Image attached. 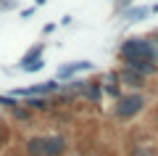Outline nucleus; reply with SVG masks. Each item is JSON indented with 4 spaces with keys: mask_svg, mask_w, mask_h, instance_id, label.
<instances>
[{
    "mask_svg": "<svg viewBox=\"0 0 158 156\" xmlns=\"http://www.w3.org/2000/svg\"><path fill=\"white\" fill-rule=\"evenodd\" d=\"M118 56L121 58H148V61H156L158 48L148 37H127L124 42L118 45Z\"/></svg>",
    "mask_w": 158,
    "mask_h": 156,
    "instance_id": "nucleus-1",
    "label": "nucleus"
},
{
    "mask_svg": "<svg viewBox=\"0 0 158 156\" xmlns=\"http://www.w3.org/2000/svg\"><path fill=\"white\" fill-rule=\"evenodd\" d=\"M145 103L148 100L142 93H121V98L116 100V109H113V117L118 122H129V119H135L145 109Z\"/></svg>",
    "mask_w": 158,
    "mask_h": 156,
    "instance_id": "nucleus-2",
    "label": "nucleus"
},
{
    "mask_svg": "<svg viewBox=\"0 0 158 156\" xmlns=\"http://www.w3.org/2000/svg\"><path fill=\"white\" fill-rule=\"evenodd\" d=\"M118 82L124 85V87H129V90H145V85H148V77H142L140 72H135V69H129V66H121L118 69Z\"/></svg>",
    "mask_w": 158,
    "mask_h": 156,
    "instance_id": "nucleus-3",
    "label": "nucleus"
},
{
    "mask_svg": "<svg viewBox=\"0 0 158 156\" xmlns=\"http://www.w3.org/2000/svg\"><path fill=\"white\" fill-rule=\"evenodd\" d=\"M69 140L63 135H45V156H66Z\"/></svg>",
    "mask_w": 158,
    "mask_h": 156,
    "instance_id": "nucleus-4",
    "label": "nucleus"
},
{
    "mask_svg": "<svg viewBox=\"0 0 158 156\" xmlns=\"http://www.w3.org/2000/svg\"><path fill=\"white\" fill-rule=\"evenodd\" d=\"M124 66L140 72L142 77H153V74H158V61H148V58H124Z\"/></svg>",
    "mask_w": 158,
    "mask_h": 156,
    "instance_id": "nucleus-5",
    "label": "nucleus"
},
{
    "mask_svg": "<svg viewBox=\"0 0 158 156\" xmlns=\"http://www.w3.org/2000/svg\"><path fill=\"white\" fill-rule=\"evenodd\" d=\"M90 69H92V61H74V64H66V66H58L56 79H58V82H66V79H71V74L90 72Z\"/></svg>",
    "mask_w": 158,
    "mask_h": 156,
    "instance_id": "nucleus-6",
    "label": "nucleus"
},
{
    "mask_svg": "<svg viewBox=\"0 0 158 156\" xmlns=\"http://www.w3.org/2000/svg\"><path fill=\"white\" fill-rule=\"evenodd\" d=\"M148 16H150V8H148V6H135V8H127V11L121 13V21L137 24V21H145Z\"/></svg>",
    "mask_w": 158,
    "mask_h": 156,
    "instance_id": "nucleus-7",
    "label": "nucleus"
},
{
    "mask_svg": "<svg viewBox=\"0 0 158 156\" xmlns=\"http://www.w3.org/2000/svg\"><path fill=\"white\" fill-rule=\"evenodd\" d=\"M42 53H45V42H34L32 48H29L27 53L21 56V61H19V69L29 66V64H34V61H42Z\"/></svg>",
    "mask_w": 158,
    "mask_h": 156,
    "instance_id": "nucleus-8",
    "label": "nucleus"
},
{
    "mask_svg": "<svg viewBox=\"0 0 158 156\" xmlns=\"http://www.w3.org/2000/svg\"><path fill=\"white\" fill-rule=\"evenodd\" d=\"M82 95H85L90 103H100V100H103V87H100V82H98V79H90L87 87L82 90Z\"/></svg>",
    "mask_w": 158,
    "mask_h": 156,
    "instance_id": "nucleus-9",
    "label": "nucleus"
},
{
    "mask_svg": "<svg viewBox=\"0 0 158 156\" xmlns=\"http://www.w3.org/2000/svg\"><path fill=\"white\" fill-rule=\"evenodd\" d=\"M21 106H27L29 111H48L50 109V100L42 98V95H29L27 100H21Z\"/></svg>",
    "mask_w": 158,
    "mask_h": 156,
    "instance_id": "nucleus-10",
    "label": "nucleus"
},
{
    "mask_svg": "<svg viewBox=\"0 0 158 156\" xmlns=\"http://www.w3.org/2000/svg\"><path fill=\"white\" fill-rule=\"evenodd\" d=\"M106 93L113 95L116 100L121 98V82H118V74H116V72H111V74L106 77Z\"/></svg>",
    "mask_w": 158,
    "mask_h": 156,
    "instance_id": "nucleus-11",
    "label": "nucleus"
},
{
    "mask_svg": "<svg viewBox=\"0 0 158 156\" xmlns=\"http://www.w3.org/2000/svg\"><path fill=\"white\" fill-rule=\"evenodd\" d=\"M11 114H13V119H16V122H21V124H29V122H32V111H29L27 106H21V103H19V106H13Z\"/></svg>",
    "mask_w": 158,
    "mask_h": 156,
    "instance_id": "nucleus-12",
    "label": "nucleus"
},
{
    "mask_svg": "<svg viewBox=\"0 0 158 156\" xmlns=\"http://www.w3.org/2000/svg\"><path fill=\"white\" fill-rule=\"evenodd\" d=\"M129 156H158L153 145H129Z\"/></svg>",
    "mask_w": 158,
    "mask_h": 156,
    "instance_id": "nucleus-13",
    "label": "nucleus"
},
{
    "mask_svg": "<svg viewBox=\"0 0 158 156\" xmlns=\"http://www.w3.org/2000/svg\"><path fill=\"white\" fill-rule=\"evenodd\" d=\"M13 8H19V0H0V13L13 11Z\"/></svg>",
    "mask_w": 158,
    "mask_h": 156,
    "instance_id": "nucleus-14",
    "label": "nucleus"
},
{
    "mask_svg": "<svg viewBox=\"0 0 158 156\" xmlns=\"http://www.w3.org/2000/svg\"><path fill=\"white\" fill-rule=\"evenodd\" d=\"M45 66V61H34V64H29V66H24V69H19V72H27V74H32V72H40V69Z\"/></svg>",
    "mask_w": 158,
    "mask_h": 156,
    "instance_id": "nucleus-15",
    "label": "nucleus"
},
{
    "mask_svg": "<svg viewBox=\"0 0 158 156\" xmlns=\"http://www.w3.org/2000/svg\"><path fill=\"white\" fill-rule=\"evenodd\" d=\"M6 140H8V127L0 124V145H6Z\"/></svg>",
    "mask_w": 158,
    "mask_h": 156,
    "instance_id": "nucleus-16",
    "label": "nucleus"
},
{
    "mask_svg": "<svg viewBox=\"0 0 158 156\" xmlns=\"http://www.w3.org/2000/svg\"><path fill=\"white\" fill-rule=\"evenodd\" d=\"M32 13H34V8H24V11H21V19H29Z\"/></svg>",
    "mask_w": 158,
    "mask_h": 156,
    "instance_id": "nucleus-17",
    "label": "nucleus"
},
{
    "mask_svg": "<svg viewBox=\"0 0 158 156\" xmlns=\"http://www.w3.org/2000/svg\"><path fill=\"white\" fill-rule=\"evenodd\" d=\"M45 3H48V0H34V8H37V6H45Z\"/></svg>",
    "mask_w": 158,
    "mask_h": 156,
    "instance_id": "nucleus-18",
    "label": "nucleus"
},
{
    "mask_svg": "<svg viewBox=\"0 0 158 156\" xmlns=\"http://www.w3.org/2000/svg\"><path fill=\"white\" fill-rule=\"evenodd\" d=\"M153 124H156V130H158V111H156V122H153Z\"/></svg>",
    "mask_w": 158,
    "mask_h": 156,
    "instance_id": "nucleus-19",
    "label": "nucleus"
},
{
    "mask_svg": "<svg viewBox=\"0 0 158 156\" xmlns=\"http://www.w3.org/2000/svg\"><path fill=\"white\" fill-rule=\"evenodd\" d=\"M150 11H158V3H156V6H153V8H150Z\"/></svg>",
    "mask_w": 158,
    "mask_h": 156,
    "instance_id": "nucleus-20",
    "label": "nucleus"
},
{
    "mask_svg": "<svg viewBox=\"0 0 158 156\" xmlns=\"http://www.w3.org/2000/svg\"><path fill=\"white\" fill-rule=\"evenodd\" d=\"M113 3H116V0H113Z\"/></svg>",
    "mask_w": 158,
    "mask_h": 156,
    "instance_id": "nucleus-21",
    "label": "nucleus"
}]
</instances>
